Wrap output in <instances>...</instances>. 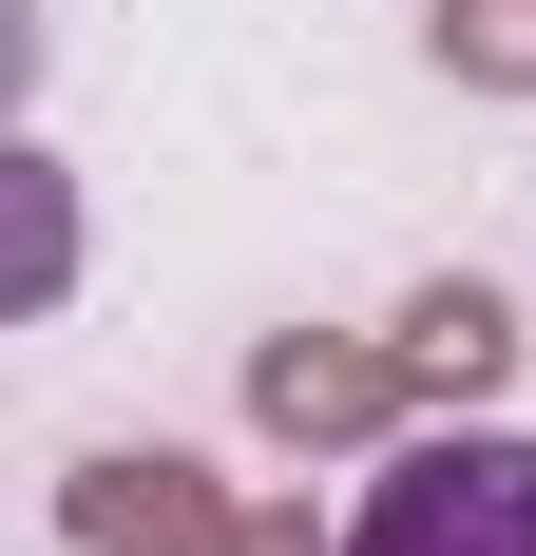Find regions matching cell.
<instances>
[{"mask_svg":"<svg viewBox=\"0 0 536 556\" xmlns=\"http://www.w3.org/2000/svg\"><path fill=\"white\" fill-rule=\"evenodd\" d=\"M345 556H536V442H498V422L403 442L383 500L345 518Z\"/></svg>","mask_w":536,"mask_h":556,"instance_id":"obj_1","label":"cell"},{"mask_svg":"<svg viewBox=\"0 0 536 556\" xmlns=\"http://www.w3.org/2000/svg\"><path fill=\"white\" fill-rule=\"evenodd\" d=\"M58 518H77V556H230V538H250V518H230V480H212V460H135V442H115V460H77V480H58Z\"/></svg>","mask_w":536,"mask_h":556,"instance_id":"obj_2","label":"cell"},{"mask_svg":"<svg viewBox=\"0 0 536 556\" xmlns=\"http://www.w3.org/2000/svg\"><path fill=\"white\" fill-rule=\"evenodd\" d=\"M250 422L268 442H383L403 422V345H326V327L250 345Z\"/></svg>","mask_w":536,"mask_h":556,"instance_id":"obj_3","label":"cell"},{"mask_svg":"<svg viewBox=\"0 0 536 556\" xmlns=\"http://www.w3.org/2000/svg\"><path fill=\"white\" fill-rule=\"evenodd\" d=\"M518 384V307L498 288H422L403 307V403H498Z\"/></svg>","mask_w":536,"mask_h":556,"instance_id":"obj_4","label":"cell"},{"mask_svg":"<svg viewBox=\"0 0 536 556\" xmlns=\"http://www.w3.org/2000/svg\"><path fill=\"white\" fill-rule=\"evenodd\" d=\"M441 77H480V97H536V0H441Z\"/></svg>","mask_w":536,"mask_h":556,"instance_id":"obj_5","label":"cell"},{"mask_svg":"<svg viewBox=\"0 0 536 556\" xmlns=\"http://www.w3.org/2000/svg\"><path fill=\"white\" fill-rule=\"evenodd\" d=\"M77 269V212H58V154H20V288Z\"/></svg>","mask_w":536,"mask_h":556,"instance_id":"obj_6","label":"cell"},{"mask_svg":"<svg viewBox=\"0 0 536 556\" xmlns=\"http://www.w3.org/2000/svg\"><path fill=\"white\" fill-rule=\"evenodd\" d=\"M230 556H326V538H307V500H288V518H250V538H230Z\"/></svg>","mask_w":536,"mask_h":556,"instance_id":"obj_7","label":"cell"}]
</instances>
